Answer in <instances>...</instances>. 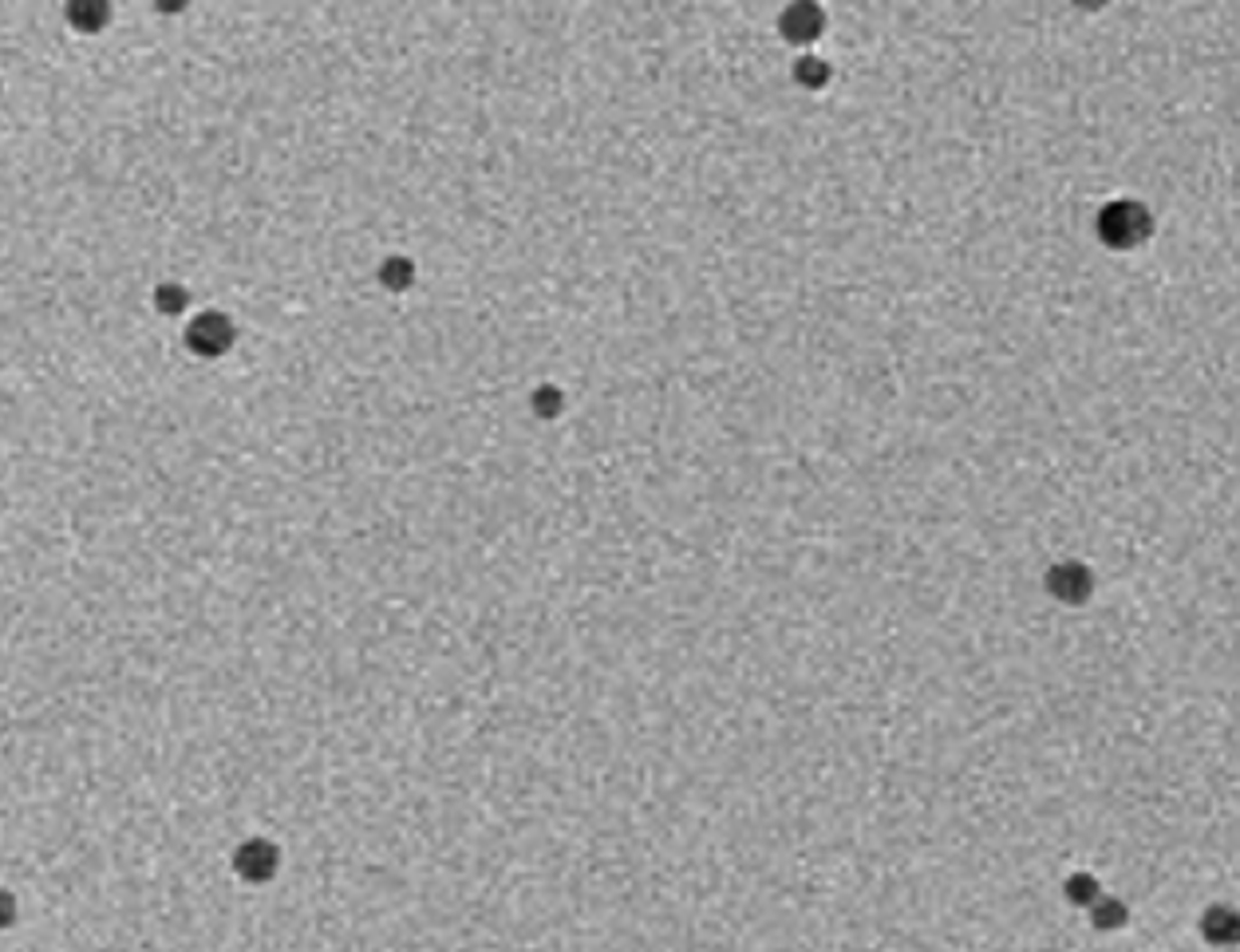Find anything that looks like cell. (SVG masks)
Listing matches in <instances>:
<instances>
[{
    "label": "cell",
    "instance_id": "cell-1",
    "mask_svg": "<svg viewBox=\"0 0 1240 952\" xmlns=\"http://www.w3.org/2000/svg\"><path fill=\"white\" fill-rule=\"evenodd\" d=\"M229 340H233L229 320L217 317V313L198 317L194 324H190V332H186V344H190L198 356H217V352H225V348H229Z\"/></svg>",
    "mask_w": 1240,
    "mask_h": 952
},
{
    "label": "cell",
    "instance_id": "cell-2",
    "mask_svg": "<svg viewBox=\"0 0 1240 952\" xmlns=\"http://www.w3.org/2000/svg\"><path fill=\"white\" fill-rule=\"evenodd\" d=\"M111 0H64V20L84 32V36H100L111 24Z\"/></svg>",
    "mask_w": 1240,
    "mask_h": 952
},
{
    "label": "cell",
    "instance_id": "cell-3",
    "mask_svg": "<svg viewBox=\"0 0 1240 952\" xmlns=\"http://www.w3.org/2000/svg\"><path fill=\"white\" fill-rule=\"evenodd\" d=\"M273 869H277V849L269 842H245L237 849V873L241 877L265 881V877H273Z\"/></svg>",
    "mask_w": 1240,
    "mask_h": 952
},
{
    "label": "cell",
    "instance_id": "cell-4",
    "mask_svg": "<svg viewBox=\"0 0 1240 952\" xmlns=\"http://www.w3.org/2000/svg\"><path fill=\"white\" fill-rule=\"evenodd\" d=\"M1201 929H1205V937H1209L1213 945H1240V913L1225 909V905H1213V909L1205 913Z\"/></svg>",
    "mask_w": 1240,
    "mask_h": 952
},
{
    "label": "cell",
    "instance_id": "cell-5",
    "mask_svg": "<svg viewBox=\"0 0 1240 952\" xmlns=\"http://www.w3.org/2000/svg\"><path fill=\"white\" fill-rule=\"evenodd\" d=\"M155 305H158V313L174 317V313H182V309H186V289H178V285H158Z\"/></svg>",
    "mask_w": 1240,
    "mask_h": 952
},
{
    "label": "cell",
    "instance_id": "cell-6",
    "mask_svg": "<svg viewBox=\"0 0 1240 952\" xmlns=\"http://www.w3.org/2000/svg\"><path fill=\"white\" fill-rule=\"evenodd\" d=\"M16 917H20L16 897H12L8 889H0V933H4V929H12V925H16Z\"/></svg>",
    "mask_w": 1240,
    "mask_h": 952
},
{
    "label": "cell",
    "instance_id": "cell-7",
    "mask_svg": "<svg viewBox=\"0 0 1240 952\" xmlns=\"http://www.w3.org/2000/svg\"><path fill=\"white\" fill-rule=\"evenodd\" d=\"M155 8H158L162 16H174V12H182V8H186V0H155Z\"/></svg>",
    "mask_w": 1240,
    "mask_h": 952
}]
</instances>
